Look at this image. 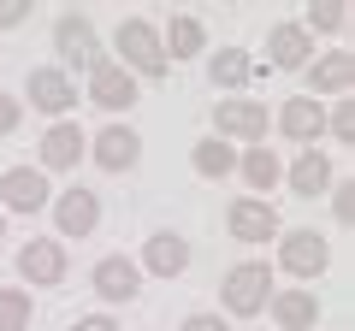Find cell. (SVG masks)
I'll use <instances>...</instances> for the list:
<instances>
[{
  "label": "cell",
  "mask_w": 355,
  "mask_h": 331,
  "mask_svg": "<svg viewBox=\"0 0 355 331\" xmlns=\"http://www.w3.org/2000/svg\"><path fill=\"white\" fill-rule=\"evenodd\" d=\"M207 77H214V89L237 95L243 83H254V60L243 48H214V53H207Z\"/></svg>",
  "instance_id": "obj_22"
},
{
  "label": "cell",
  "mask_w": 355,
  "mask_h": 331,
  "mask_svg": "<svg viewBox=\"0 0 355 331\" xmlns=\"http://www.w3.org/2000/svg\"><path fill=\"white\" fill-rule=\"evenodd\" d=\"M219 302H225L231 319L266 314V302H272V267H266V260H243V267H231L225 284H219Z\"/></svg>",
  "instance_id": "obj_1"
},
{
  "label": "cell",
  "mask_w": 355,
  "mask_h": 331,
  "mask_svg": "<svg viewBox=\"0 0 355 331\" xmlns=\"http://www.w3.org/2000/svg\"><path fill=\"white\" fill-rule=\"evenodd\" d=\"M266 48H272V65H279V71H302V65L314 60V36H308L302 24H272Z\"/></svg>",
  "instance_id": "obj_21"
},
{
  "label": "cell",
  "mask_w": 355,
  "mask_h": 331,
  "mask_svg": "<svg viewBox=\"0 0 355 331\" xmlns=\"http://www.w3.org/2000/svg\"><path fill=\"white\" fill-rule=\"evenodd\" d=\"M89 160L101 166V172H130V166L142 160V136L130 125H101L89 136Z\"/></svg>",
  "instance_id": "obj_12"
},
{
  "label": "cell",
  "mask_w": 355,
  "mask_h": 331,
  "mask_svg": "<svg viewBox=\"0 0 355 331\" xmlns=\"http://www.w3.org/2000/svg\"><path fill=\"white\" fill-rule=\"evenodd\" d=\"M225 231L237 242H272L284 225H279V207H272V202H261V195H237V202L225 207Z\"/></svg>",
  "instance_id": "obj_8"
},
{
  "label": "cell",
  "mask_w": 355,
  "mask_h": 331,
  "mask_svg": "<svg viewBox=\"0 0 355 331\" xmlns=\"http://www.w3.org/2000/svg\"><path fill=\"white\" fill-rule=\"evenodd\" d=\"M24 95H30V107H36V113L53 118V125H60V118L83 101V95H77V83L60 71V65H36V71L24 77Z\"/></svg>",
  "instance_id": "obj_7"
},
{
  "label": "cell",
  "mask_w": 355,
  "mask_h": 331,
  "mask_svg": "<svg viewBox=\"0 0 355 331\" xmlns=\"http://www.w3.org/2000/svg\"><path fill=\"white\" fill-rule=\"evenodd\" d=\"M266 130H272V113H266L254 95H225V101H214V136L219 142L254 148V142H266Z\"/></svg>",
  "instance_id": "obj_3"
},
{
  "label": "cell",
  "mask_w": 355,
  "mask_h": 331,
  "mask_svg": "<svg viewBox=\"0 0 355 331\" xmlns=\"http://www.w3.org/2000/svg\"><path fill=\"white\" fill-rule=\"evenodd\" d=\"M308 71V95H331V101H349V83H355V53L349 48H326L320 60H308L302 65Z\"/></svg>",
  "instance_id": "obj_10"
},
{
  "label": "cell",
  "mask_w": 355,
  "mask_h": 331,
  "mask_svg": "<svg viewBox=\"0 0 355 331\" xmlns=\"http://www.w3.org/2000/svg\"><path fill=\"white\" fill-rule=\"evenodd\" d=\"M284 184H291V195H302V202H314V195H326L331 184H338V172H331L326 148H302L291 166H284Z\"/></svg>",
  "instance_id": "obj_18"
},
{
  "label": "cell",
  "mask_w": 355,
  "mask_h": 331,
  "mask_svg": "<svg viewBox=\"0 0 355 331\" xmlns=\"http://www.w3.org/2000/svg\"><path fill=\"white\" fill-rule=\"evenodd\" d=\"M53 53H60V71H95V65L107 60L101 53V36H95V24H89L83 12H60L53 18Z\"/></svg>",
  "instance_id": "obj_4"
},
{
  "label": "cell",
  "mask_w": 355,
  "mask_h": 331,
  "mask_svg": "<svg viewBox=\"0 0 355 331\" xmlns=\"http://www.w3.org/2000/svg\"><path fill=\"white\" fill-rule=\"evenodd\" d=\"M24 325H36V296L30 290H0V331H24Z\"/></svg>",
  "instance_id": "obj_25"
},
{
  "label": "cell",
  "mask_w": 355,
  "mask_h": 331,
  "mask_svg": "<svg viewBox=\"0 0 355 331\" xmlns=\"http://www.w3.org/2000/svg\"><path fill=\"white\" fill-rule=\"evenodd\" d=\"M113 48H119V65H125L130 77H166L172 65H166V53H160V30L148 24V18H125V24L113 30Z\"/></svg>",
  "instance_id": "obj_2"
},
{
  "label": "cell",
  "mask_w": 355,
  "mask_h": 331,
  "mask_svg": "<svg viewBox=\"0 0 355 331\" xmlns=\"http://www.w3.org/2000/svg\"><path fill=\"white\" fill-rule=\"evenodd\" d=\"M326 136L331 142H349L355 136V101H331L326 107Z\"/></svg>",
  "instance_id": "obj_27"
},
{
  "label": "cell",
  "mask_w": 355,
  "mask_h": 331,
  "mask_svg": "<svg viewBox=\"0 0 355 331\" xmlns=\"http://www.w3.org/2000/svg\"><path fill=\"white\" fill-rule=\"evenodd\" d=\"M30 18V0H0V30H18Z\"/></svg>",
  "instance_id": "obj_28"
},
{
  "label": "cell",
  "mask_w": 355,
  "mask_h": 331,
  "mask_svg": "<svg viewBox=\"0 0 355 331\" xmlns=\"http://www.w3.org/2000/svg\"><path fill=\"white\" fill-rule=\"evenodd\" d=\"M89 290L101 296V302H137L142 296V272H137V260L130 255H101L95 260V272H89Z\"/></svg>",
  "instance_id": "obj_11"
},
{
  "label": "cell",
  "mask_w": 355,
  "mask_h": 331,
  "mask_svg": "<svg viewBox=\"0 0 355 331\" xmlns=\"http://www.w3.org/2000/svg\"><path fill=\"white\" fill-rule=\"evenodd\" d=\"M18 278L36 284V290L65 284V242L60 237H30L24 249H18Z\"/></svg>",
  "instance_id": "obj_9"
},
{
  "label": "cell",
  "mask_w": 355,
  "mask_h": 331,
  "mask_svg": "<svg viewBox=\"0 0 355 331\" xmlns=\"http://www.w3.org/2000/svg\"><path fill=\"white\" fill-rule=\"evenodd\" d=\"M178 331H225V314H190Z\"/></svg>",
  "instance_id": "obj_30"
},
{
  "label": "cell",
  "mask_w": 355,
  "mask_h": 331,
  "mask_svg": "<svg viewBox=\"0 0 355 331\" xmlns=\"http://www.w3.org/2000/svg\"><path fill=\"white\" fill-rule=\"evenodd\" d=\"M279 267L291 278H320L331 267V242L320 237L314 225H296V231H279Z\"/></svg>",
  "instance_id": "obj_5"
},
{
  "label": "cell",
  "mask_w": 355,
  "mask_h": 331,
  "mask_svg": "<svg viewBox=\"0 0 355 331\" xmlns=\"http://www.w3.org/2000/svg\"><path fill=\"white\" fill-rule=\"evenodd\" d=\"M349 184H331V213H338V225H349Z\"/></svg>",
  "instance_id": "obj_31"
},
{
  "label": "cell",
  "mask_w": 355,
  "mask_h": 331,
  "mask_svg": "<svg viewBox=\"0 0 355 331\" xmlns=\"http://www.w3.org/2000/svg\"><path fill=\"white\" fill-rule=\"evenodd\" d=\"M349 24V12H343L338 0H308V12H302V30L308 36H331V30Z\"/></svg>",
  "instance_id": "obj_26"
},
{
  "label": "cell",
  "mask_w": 355,
  "mask_h": 331,
  "mask_svg": "<svg viewBox=\"0 0 355 331\" xmlns=\"http://www.w3.org/2000/svg\"><path fill=\"white\" fill-rule=\"evenodd\" d=\"M190 166H196V178H231L237 172V148L219 142V136H202L190 148Z\"/></svg>",
  "instance_id": "obj_24"
},
{
  "label": "cell",
  "mask_w": 355,
  "mask_h": 331,
  "mask_svg": "<svg viewBox=\"0 0 355 331\" xmlns=\"http://www.w3.org/2000/svg\"><path fill=\"white\" fill-rule=\"evenodd\" d=\"M237 172H243L249 190H279V184H284V160L266 148V142H254V148L237 154Z\"/></svg>",
  "instance_id": "obj_23"
},
{
  "label": "cell",
  "mask_w": 355,
  "mask_h": 331,
  "mask_svg": "<svg viewBox=\"0 0 355 331\" xmlns=\"http://www.w3.org/2000/svg\"><path fill=\"white\" fill-rule=\"evenodd\" d=\"M272 325L279 331H314L320 325V296L302 290V284H291V290H272Z\"/></svg>",
  "instance_id": "obj_19"
},
{
  "label": "cell",
  "mask_w": 355,
  "mask_h": 331,
  "mask_svg": "<svg viewBox=\"0 0 355 331\" xmlns=\"http://www.w3.org/2000/svg\"><path fill=\"white\" fill-rule=\"evenodd\" d=\"M24 331H36V325H24Z\"/></svg>",
  "instance_id": "obj_34"
},
{
  "label": "cell",
  "mask_w": 355,
  "mask_h": 331,
  "mask_svg": "<svg viewBox=\"0 0 355 331\" xmlns=\"http://www.w3.org/2000/svg\"><path fill=\"white\" fill-rule=\"evenodd\" d=\"M48 207H53L60 237H95V225H101V195L95 190H60Z\"/></svg>",
  "instance_id": "obj_14"
},
{
  "label": "cell",
  "mask_w": 355,
  "mask_h": 331,
  "mask_svg": "<svg viewBox=\"0 0 355 331\" xmlns=\"http://www.w3.org/2000/svg\"><path fill=\"white\" fill-rule=\"evenodd\" d=\"M207 48V24L196 12H172L166 18V30H160V53H166V65H184V60H196V53Z\"/></svg>",
  "instance_id": "obj_20"
},
{
  "label": "cell",
  "mask_w": 355,
  "mask_h": 331,
  "mask_svg": "<svg viewBox=\"0 0 355 331\" xmlns=\"http://www.w3.org/2000/svg\"><path fill=\"white\" fill-rule=\"evenodd\" d=\"M279 136L284 142H302V148H320V136H326V101H314V95H291V101L279 107Z\"/></svg>",
  "instance_id": "obj_13"
},
{
  "label": "cell",
  "mask_w": 355,
  "mask_h": 331,
  "mask_svg": "<svg viewBox=\"0 0 355 331\" xmlns=\"http://www.w3.org/2000/svg\"><path fill=\"white\" fill-rule=\"evenodd\" d=\"M71 331H119V325H113V319H107V314H83V319H77Z\"/></svg>",
  "instance_id": "obj_32"
},
{
  "label": "cell",
  "mask_w": 355,
  "mask_h": 331,
  "mask_svg": "<svg viewBox=\"0 0 355 331\" xmlns=\"http://www.w3.org/2000/svg\"><path fill=\"white\" fill-rule=\"evenodd\" d=\"M89 101L107 107V113H125V107H137V77H130L119 60H101L95 71H89Z\"/></svg>",
  "instance_id": "obj_17"
},
{
  "label": "cell",
  "mask_w": 355,
  "mask_h": 331,
  "mask_svg": "<svg viewBox=\"0 0 355 331\" xmlns=\"http://www.w3.org/2000/svg\"><path fill=\"white\" fill-rule=\"evenodd\" d=\"M83 148H89L83 125L60 118V125H48V136H42L36 160H42V172H71V166H83Z\"/></svg>",
  "instance_id": "obj_16"
},
{
  "label": "cell",
  "mask_w": 355,
  "mask_h": 331,
  "mask_svg": "<svg viewBox=\"0 0 355 331\" xmlns=\"http://www.w3.org/2000/svg\"><path fill=\"white\" fill-rule=\"evenodd\" d=\"M137 272H154V278H184V272H190V237H178V231H148Z\"/></svg>",
  "instance_id": "obj_15"
},
{
  "label": "cell",
  "mask_w": 355,
  "mask_h": 331,
  "mask_svg": "<svg viewBox=\"0 0 355 331\" xmlns=\"http://www.w3.org/2000/svg\"><path fill=\"white\" fill-rule=\"evenodd\" d=\"M53 202V184L42 166H6L0 172V213H42Z\"/></svg>",
  "instance_id": "obj_6"
},
{
  "label": "cell",
  "mask_w": 355,
  "mask_h": 331,
  "mask_svg": "<svg viewBox=\"0 0 355 331\" xmlns=\"http://www.w3.org/2000/svg\"><path fill=\"white\" fill-rule=\"evenodd\" d=\"M0 237H6V213H0Z\"/></svg>",
  "instance_id": "obj_33"
},
{
  "label": "cell",
  "mask_w": 355,
  "mask_h": 331,
  "mask_svg": "<svg viewBox=\"0 0 355 331\" xmlns=\"http://www.w3.org/2000/svg\"><path fill=\"white\" fill-rule=\"evenodd\" d=\"M18 118H24V107H18V95H0V136H12Z\"/></svg>",
  "instance_id": "obj_29"
}]
</instances>
